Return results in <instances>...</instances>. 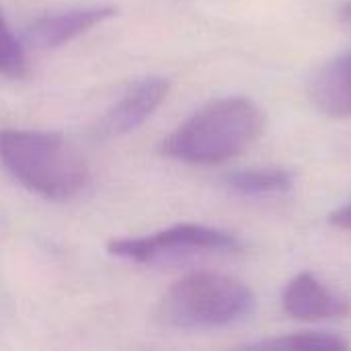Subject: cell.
<instances>
[{
  "mask_svg": "<svg viewBox=\"0 0 351 351\" xmlns=\"http://www.w3.org/2000/svg\"><path fill=\"white\" fill-rule=\"evenodd\" d=\"M265 130L263 109L247 97L208 103L185 119L160 146L162 154L187 165H222L249 146Z\"/></svg>",
  "mask_w": 351,
  "mask_h": 351,
  "instance_id": "cell-1",
  "label": "cell"
},
{
  "mask_svg": "<svg viewBox=\"0 0 351 351\" xmlns=\"http://www.w3.org/2000/svg\"><path fill=\"white\" fill-rule=\"evenodd\" d=\"M0 162L29 191L68 202L90 181L82 152L64 136L31 130H0Z\"/></svg>",
  "mask_w": 351,
  "mask_h": 351,
  "instance_id": "cell-2",
  "label": "cell"
},
{
  "mask_svg": "<svg viewBox=\"0 0 351 351\" xmlns=\"http://www.w3.org/2000/svg\"><path fill=\"white\" fill-rule=\"evenodd\" d=\"M255 311L251 288L222 274H189L169 288L156 319L175 329H218L245 321Z\"/></svg>",
  "mask_w": 351,
  "mask_h": 351,
  "instance_id": "cell-3",
  "label": "cell"
},
{
  "mask_svg": "<svg viewBox=\"0 0 351 351\" xmlns=\"http://www.w3.org/2000/svg\"><path fill=\"white\" fill-rule=\"evenodd\" d=\"M107 249L111 255L121 257L125 261L154 265L195 255L237 251L241 249V243L234 234L220 228L204 224H175L148 237L111 241Z\"/></svg>",
  "mask_w": 351,
  "mask_h": 351,
  "instance_id": "cell-4",
  "label": "cell"
},
{
  "mask_svg": "<svg viewBox=\"0 0 351 351\" xmlns=\"http://www.w3.org/2000/svg\"><path fill=\"white\" fill-rule=\"evenodd\" d=\"M171 82L162 76H148L132 84L125 95L99 119L95 136L117 138L140 128L167 99Z\"/></svg>",
  "mask_w": 351,
  "mask_h": 351,
  "instance_id": "cell-5",
  "label": "cell"
},
{
  "mask_svg": "<svg viewBox=\"0 0 351 351\" xmlns=\"http://www.w3.org/2000/svg\"><path fill=\"white\" fill-rule=\"evenodd\" d=\"M282 308L286 315L300 321L343 319L351 313V302L327 288L313 274L294 276L282 292Z\"/></svg>",
  "mask_w": 351,
  "mask_h": 351,
  "instance_id": "cell-6",
  "label": "cell"
},
{
  "mask_svg": "<svg viewBox=\"0 0 351 351\" xmlns=\"http://www.w3.org/2000/svg\"><path fill=\"white\" fill-rule=\"evenodd\" d=\"M115 6L101 4V6H86V8H70L62 12H51L41 19H37L27 29V39L35 47L51 49L60 47L74 37L86 33L88 29L105 23L115 14Z\"/></svg>",
  "mask_w": 351,
  "mask_h": 351,
  "instance_id": "cell-7",
  "label": "cell"
},
{
  "mask_svg": "<svg viewBox=\"0 0 351 351\" xmlns=\"http://www.w3.org/2000/svg\"><path fill=\"white\" fill-rule=\"evenodd\" d=\"M311 99L319 111L335 119L351 117V49L329 60L311 82Z\"/></svg>",
  "mask_w": 351,
  "mask_h": 351,
  "instance_id": "cell-8",
  "label": "cell"
},
{
  "mask_svg": "<svg viewBox=\"0 0 351 351\" xmlns=\"http://www.w3.org/2000/svg\"><path fill=\"white\" fill-rule=\"evenodd\" d=\"M224 183L234 193L247 197H265L286 193L294 185V173L282 167H259L243 169L224 177Z\"/></svg>",
  "mask_w": 351,
  "mask_h": 351,
  "instance_id": "cell-9",
  "label": "cell"
},
{
  "mask_svg": "<svg viewBox=\"0 0 351 351\" xmlns=\"http://www.w3.org/2000/svg\"><path fill=\"white\" fill-rule=\"evenodd\" d=\"M247 350H265V351H335L350 350V343L333 333H294V335H282L276 339H265L247 346Z\"/></svg>",
  "mask_w": 351,
  "mask_h": 351,
  "instance_id": "cell-10",
  "label": "cell"
},
{
  "mask_svg": "<svg viewBox=\"0 0 351 351\" xmlns=\"http://www.w3.org/2000/svg\"><path fill=\"white\" fill-rule=\"evenodd\" d=\"M27 72H29V62L23 43L10 31V27L6 25L0 12V74L8 78H23L27 76Z\"/></svg>",
  "mask_w": 351,
  "mask_h": 351,
  "instance_id": "cell-11",
  "label": "cell"
},
{
  "mask_svg": "<svg viewBox=\"0 0 351 351\" xmlns=\"http://www.w3.org/2000/svg\"><path fill=\"white\" fill-rule=\"evenodd\" d=\"M331 224H335L339 228H346V230H351V204L335 210L331 214Z\"/></svg>",
  "mask_w": 351,
  "mask_h": 351,
  "instance_id": "cell-12",
  "label": "cell"
},
{
  "mask_svg": "<svg viewBox=\"0 0 351 351\" xmlns=\"http://www.w3.org/2000/svg\"><path fill=\"white\" fill-rule=\"evenodd\" d=\"M339 19L343 21V25H348L351 29V0L341 4V10H339Z\"/></svg>",
  "mask_w": 351,
  "mask_h": 351,
  "instance_id": "cell-13",
  "label": "cell"
}]
</instances>
